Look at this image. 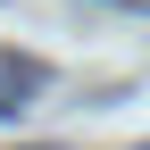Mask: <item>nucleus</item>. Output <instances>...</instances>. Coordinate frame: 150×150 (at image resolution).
<instances>
[{
	"mask_svg": "<svg viewBox=\"0 0 150 150\" xmlns=\"http://www.w3.org/2000/svg\"><path fill=\"white\" fill-rule=\"evenodd\" d=\"M50 83V67L42 59H17V50H0V92H42Z\"/></svg>",
	"mask_w": 150,
	"mask_h": 150,
	"instance_id": "1",
	"label": "nucleus"
},
{
	"mask_svg": "<svg viewBox=\"0 0 150 150\" xmlns=\"http://www.w3.org/2000/svg\"><path fill=\"white\" fill-rule=\"evenodd\" d=\"M134 8H150V0H134Z\"/></svg>",
	"mask_w": 150,
	"mask_h": 150,
	"instance_id": "3",
	"label": "nucleus"
},
{
	"mask_svg": "<svg viewBox=\"0 0 150 150\" xmlns=\"http://www.w3.org/2000/svg\"><path fill=\"white\" fill-rule=\"evenodd\" d=\"M8 117H25V100H17V92H0V125H8Z\"/></svg>",
	"mask_w": 150,
	"mask_h": 150,
	"instance_id": "2",
	"label": "nucleus"
}]
</instances>
